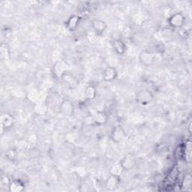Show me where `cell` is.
<instances>
[{"instance_id": "obj_1", "label": "cell", "mask_w": 192, "mask_h": 192, "mask_svg": "<svg viewBox=\"0 0 192 192\" xmlns=\"http://www.w3.org/2000/svg\"><path fill=\"white\" fill-rule=\"evenodd\" d=\"M10 188H11V191H20L23 189L22 185H20L18 182H17L16 185H14V184L13 183L11 186H10Z\"/></svg>"}]
</instances>
